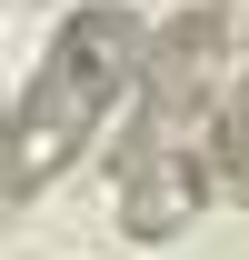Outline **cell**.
Segmentation results:
<instances>
[{"label": "cell", "mask_w": 249, "mask_h": 260, "mask_svg": "<svg viewBox=\"0 0 249 260\" xmlns=\"http://www.w3.org/2000/svg\"><path fill=\"white\" fill-rule=\"evenodd\" d=\"M150 50H159V30L140 20V10H120V0L70 10L60 40H50V60H40V80L20 90V110H10V160H0V190L30 200L40 180H60V170L90 150V130L110 120L140 80H150Z\"/></svg>", "instance_id": "1"}, {"label": "cell", "mask_w": 249, "mask_h": 260, "mask_svg": "<svg viewBox=\"0 0 249 260\" xmlns=\"http://www.w3.org/2000/svg\"><path fill=\"white\" fill-rule=\"evenodd\" d=\"M199 170H210V190L249 200V70L229 80V100H219V120H210V150H199Z\"/></svg>", "instance_id": "2"}]
</instances>
